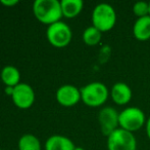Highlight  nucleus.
I'll return each instance as SVG.
<instances>
[{
  "instance_id": "39448f33",
  "label": "nucleus",
  "mask_w": 150,
  "mask_h": 150,
  "mask_svg": "<svg viewBox=\"0 0 150 150\" xmlns=\"http://www.w3.org/2000/svg\"><path fill=\"white\" fill-rule=\"evenodd\" d=\"M107 150H137L136 137L124 128H117L107 137Z\"/></svg>"
},
{
  "instance_id": "6ab92c4d",
  "label": "nucleus",
  "mask_w": 150,
  "mask_h": 150,
  "mask_svg": "<svg viewBox=\"0 0 150 150\" xmlns=\"http://www.w3.org/2000/svg\"><path fill=\"white\" fill-rule=\"evenodd\" d=\"M145 131H146V135L148 137V139L150 140V116L147 118L146 124H145Z\"/></svg>"
},
{
  "instance_id": "f03ea898",
  "label": "nucleus",
  "mask_w": 150,
  "mask_h": 150,
  "mask_svg": "<svg viewBox=\"0 0 150 150\" xmlns=\"http://www.w3.org/2000/svg\"><path fill=\"white\" fill-rule=\"evenodd\" d=\"M81 90V100L89 107H100L110 96V90L103 82L93 81L86 84Z\"/></svg>"
},
{
  "instance_id": "ddd939ff",
  "label": "nucleus",
  "mask_w": 150,
  "mask_h": 150,
  "mask_svg": "<svg viewBox=\"0 0 150 150\" xmlns=\"http://www.w3.org/2000/svg\"><path fill=\"white\" fill-rule=\"evenodd\" d=\"M1 80L6 86H10V88H14L18 83H21V73L18 68L14 66L8 65L2 68L1 70Z\"/></svg>"
},
{
  "instance_id": "2eb2a0df",
  "label": "nucleus",
  "mask_w": 150,
  "mask_h": 150,
  "mask_svg": "<svg viewBox=\"0 0 150 150\" xmlns=\"http://www.w3.org/2000/svg\"><path fill=\"white\" fill-rule=\"evenodd\" d=\"M18 145L20 150H41L39 139L31 134H26L21 137Z\"/></svg>"
},
{
  "instance_id": "aec40b11",
  "label": "nucleus",
  "mask_w": 150,
  "mask_h": 150,
  "mask_svg": "<svg viewBox=\"0 0 150 150\" xmlns=\"http://www.w3.org/2000/svg\"><path fill=\"white\" fill-rule=\"evenodd\" d=\"M75 150H85V149H84L83 147H76Z\"/></svg>"
},
{
  "instance_id": "4be33fe9",
  "label": "nucleus",
  "mask_w": 150,
  "mask_h": 150,
  "mask_svg": "<svg viewBox=\"0 0 150 150\" xmlns=\"http://www.w3.org/2000/svg\"><path fill=\"white\" fill-rule=\"evenodd\" d=\"M0 150H1V149H0Z\"/></svg>"
},
{
  "instance_id": "1a4fd4ad",
  "label": "nucleus",
  "mask_w": 150,
  "mask_h": 150,
  "mask_svg": "<svg viewBox=\"0 0 150 150\" xmlns=\"http://www.w3.org/2000/svg\"><path fill=\"white\" fill-rule=\"evenodd\" d=\"M56 100L64 107H71L81 100V90L73 84H63L56 90Z\"/></svg>"
},
{
  "instance_id": "f257e3e1",
  "label": "nucleus",
  "mask_w": 150,
  "mask_h": 150,
  "mask_svg": "<svg viewBox=\"0 0 150 150\" xmlns=\"http://www.w3.org/2000/svg\"><path fill=\"white\" fill-rule=\"evenodd\" d=\"M33 11L36 19L46 25L59 22L63 17L58 0H36L33 4Z\"/></svg>"
},
{
  "instance_id": "f8f14e48",
  "label": "nucleus",
  "mask_w": 150,
  "mask_h": 150,
  "mask_svg": "<svg viewBox=\"0 0 150 150\" xmlns=\"http://www.w3.org/2000/svg\"><path fill=\"white\" fill-rule=\"evenodd\" d=\"M133 35L139 41L150 39V16L138 18L133 25Z\"/></svg>"
},
{
  "instance_id": "9b49d317",
  "label": "nucleus",
  "mask_w": 150,
  "mask_h": 150,
  "mask_svg": "<svg viewBox=\"0 0 150 150\" xmlns=\"http://www.w3.org/2000/svg\"><path fill=\"white\" fill-rule=\"evenodd\" d=\"M75 148L73 141L62 135H53L45 143V150H75Z\"/></svg>"
},
{
  "instance_id": "6e6552de",
  "label": "nucleus",
  "mask_w": 150,
  "mask_h": 150,
  "mask_svg": "<svg viewBox=\"0 0 150 150\" xmlns=\"http://www.w3.org/2000/svg\"><path fill=\"white\" fill-rule=\"evenodd\" d=\"M13 103L21 109H28L35 101V93L33 88L28 83L21 82L13 88L11 95Z\"/></svg>"
},
{
  "instance_id": "7ed1b4c3",
  "label": "nucleus",
  "mask_w": 150,
  "mask_h": 150,
  "mask_svg": "<svg viewBox=\"0 0 150 150\" xmlns=\"http://www.w3.org/2000/svg\"><path fill=\"white\" fill-rule=\"evenodd\" d=\"M92 26L96 27L101 32L110 31L117 24V11L108 3H99L92 11Z\"/></svg>"
},
{
  "instance_id": "f3484780",
  "label": "nucleus",
  "mask_w": 150,
  "mask_h": 150,
  "mask_svg": "<svg viewBox=\"0 0 150 150\" xmlns=\"http://www.w3.org/2000/svg\"><path fill=\"white\" fill-rule=\"evenodd\" d=\"M133 12L138 18L149 16V2L138 1L133 5Z\"/></svg>"
},
{
  "instance_id": "a211bd4d",
  "label": "nucleus",
  "mask_w": 150,
  "mask_h": 150,
  "mask_svg": "<svg viewBox=\"0 0 150 150\" xmlns=\"http://www.w3.org/2000/svg\"><path fill=\"white\" fill-rule=\"evenodd\" d=\"M1 3L6 6H12L18 3V0H1Z\"/></svg>"
},
{
  "instance_id": "423d86ee",
  "label": "nucleus",
  "mask_w": 150,
  "mask_h": 150,
  "mask_svg": "<svg viewBox=\"0 0 150 150\" xmlns=\"http://www.w3.org/2000/svg\"><path fill=\"white\" fill-rule=\"evenodd\" d=\"M46 36L50 43L55 47H64L71 41L73 32L67 24L62 21L49 25L46 31Z\"/></svg>"
},
{
  "instance_id": "412c9836",
  "label": "nucleus",
  "mask_w": 150,
  "mask_h": 150,
  "mask_svg": "<svg viewBox=\"0 0 150 150\" xmlns=\"http://www.w3.org/2000/svg\"><path fill=\"white\" fill-rule=\"evenodd\" d=\"M149 16H150V2H149Z\"/></svg>"
},
{
  "instance_id": "dca6fc26",
  "label": "nucleus",
  "mask_w": 150,
  "mask_h": 150,
  "mask_svg": "<svg viewBox=\"0 0 150 150\" xmlns=\"http://www.w3.org/2000/svg\"><path fill=\"white\" fill-rule=\"evenodd\" d=\"M101 38H102V32L94 26L87 27L83 32V41L87 45H96L101 41Z\"/></svg>"
},
{
  "instance_id": "0eeeda50",
  "label": "nucleus",
  "mask_w": 150,
  "mask_h": 150,
  "mask_svg": "<svg viewBox=\"0 0 150 150\" xmlns=\"http://www.w3.org/2000/svg\"><path fill=\"white\" fill-rule=\"evenodd\" d=\"M120 112L111 106H106L100 109L98 113V122L102 135L108 137L111 133L120 128Z\"/></svg>"
},
{
  "instance_id": "4468645a",
  "label": "nucleus",
  "mask_w": 150,
  "mask_h": 150,
  "mask_svg": "<svg viewBox=\"0 0 150 150\" xmlns=\"http://www.w3.org/2000/svg\"><path fill=\"white\" fill-rule=\"evenodd\" d=\"M62 16L67 19L76 18L83 9L84 3L82 0H61Z\"/></svg>"
},
{
  "instance_id": "9d476101",
  "label": "nucleus",
  "mask_w": 150,
  "mask_h": 150,
  "mask_svg": "<svg viewBox=\"0 0 150 150\" xmlns=\"http://www.w3.org/2000/svg\"><path fill=\"white\" fill-rule=\"evenodd\" d=\"M133 97L132 88L126 82H115L110 88V98L117 105H127Z\"/></svg>"
},
{
  "instance_id": "20e7f679",
  "label": "nucleus",
  "mask_w": 150,
  "mask_h": 150,
  "mask_svg": "<svg viewBox=\"0 0 150 150\" xmlns=\"http://www.w3.org/2000/svg\"><path fill=\"white\" fill-rule=\"evenodd\" d=\"M147 121L144 111L138 107H127L120 112L119 123L120 128L134 133L145 126Z\"/></svg>"
}]
</instances>
